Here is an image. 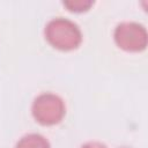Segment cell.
Segmentation results:
<instances>
[{
    "mask_svg": "<svg viewBox=\"0 0 148 148\" xmlns=\"http://www.w3.org/2000/svg\"><path fill=\"white\" fill-rule=\"evenodd\" d=\"M32 114L42 125H54L65 116L64 101L51 92L42 94L34 101Z\"/></svg>",
    "mask_w": 148,
    "mask_h": 148,
    "instance_id": "obj_2",
    "label": "cell"
},
{
    "mask_svg": "<svg viewBox=\"0 0 148 148\" xmlns=\"http://www.w3.org/2000/svg\"><path fill=\"white\" fill-rule=\"evenodd\" d=\"M92 3H94V1H91V0H69V1H64V5L69 10H73V12L87 10Z\"/></svg>",
    "mask_w": 148,
    "mask_h": 148,
    "instance_id": "obj_5",
    "label": "cell"
},
{
    "mask_svg": "<svg viewBox=\"0 0 148 148\" xmlns=\"http://www.w3.org/2000/svg\"><path fill=\"white\" fill-rule=\"evenodd\" d=\"M114 40L125 51H142L147 46V31L136 22H123L114 30Z\"/></svg>",
    "mask_w": 148,
    "mask_h": 148,
    "instance_id": "obj_3",
    "label": "cell"
},
{
    "mask_svg": "<svg viewBox=\"0 0 148 148\" xmlns=\"http://www.w3.org/2000/svg\"><path fill=\"white\" fill-rule=\"evenodd\" d=\"M81 148H106L103 143L97 142V141H91V142H87L86 145H83Z\"/></svg>",
    "mask_w": 148,
    "mask_h": 148,
    "instance_id": "obj_6",
    "label": "cell"
},
{
    "mask_svg": "<svg viewBox=\"0 0 148 148\" xmlns=\"http://www.w3.org/2000/svg\"><path fill=\"white\" fill-rule=\"evenodd\" d=\"M16 148H50V143L43 135L31 133L24 135L17 142Z\"/></svg>",
    "mask_w": 148,
    "mask_h": 148,
    "instance_id": "obj_4",
    "label": "cell"
},
{
    "mask_svg": "<svg viewBox=\"0 0 148 148\" xmlns=\"http://www.w3.org/2000/svg\"><path fill=\"white\" fill-rule=\"evenodd\" d=\"M45 37L52 46L64 51L76 49L82 40L79 27L64 17L53 18L46 24Z\"/></svg>",
    "mask_w": 148,
    "mask_h": 148,
    "instance_id": "obj_1",
    "label": "cell"
}]
</instances>
